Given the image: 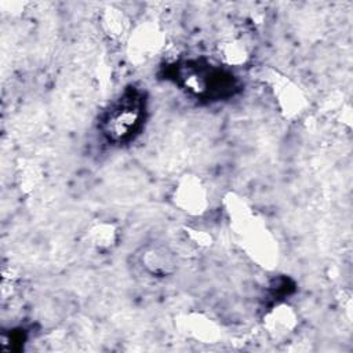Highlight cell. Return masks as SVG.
Returning a JSON list of instances; mask_svg holds the SVG:
<instances>
[{
    "instance_id": "9c48e42d",
    "label": "cell",
    "mask_w": 353,
    "mask_h": 353,
    "mask_svg": "<svg viewBox=\"0 0 353 353\" xmlns=\"http://www.w3.org/2000/svg\"><path fill=\"white\" fill-rule=\"evenodd\" d=\"M101 25L108 36L112 39H119L128 32L130 21L123 10L109 6L101 15Z\"/></svg>"
},
{
    "instance_id": "8fae6325",
    "label": "cell",
    "mask_w": 353,
    "mask_h": 353,
    "mask_svg": "<svg viewBox=\"0 0 353 353\" xmlns=\"http://www.w3.org/2000/svg\"><path fill=\"white\" fill-rule=\"evenodd\" d=\"M116 229L109 223H98L90 230V239L98 248H109L116 241Z\"/></svg>"
},
{
    "instance_id": "6da1fadb",
    "label": "cell",
    "mask_w": 353,
    "mask_h": 353,
    "mask_svg": "<svg viewBox=\"0 0 353 353\" xmlns=\"http://www.w3.org/2000/svg\"><path fill=\"white\" fill-rule=\"evenodd\" d=\"M228 208L233 229L244 243L245 251L259 265L273 266L277 261V245L266 228L240 200L229 199Z\"/></svg>"
},
{
    "instance_id": "5b68a950",
    "label": "cell",
    "mask_w": 353,
    "mask_h": 353,
    "mask_svg": "<svg viewBox=\"0 0 353 353\" xmlns=\"http://www.w3.org/2000/svg\"><path fill=\"white\" fill-rule=\"evenodd\" d=\"M163 43V34L157 25L145 22L132 30L128 41V52L132 61L145 62L159 52Z\"/></svg>"
},
{
    "instance_id": "277c9868",
    "label": "cell",
    "mask_w": 353,
    "mask_h": 353,
    "mask_svg": "<svg viewBox=\"0 0 353 353\" xmlns=\"http://www.w3.org/2000/svg\"><path fill=\"white\" fill-rule=\"evenodd\" d=\"M172 199L176 207L190 215H200L208 207V193L204 183L199 176L190 174L178 181Z\"/></svg>"
},
{
    "instance_id": "3957f363",
    "label": "cell",
    "mask_w": 353,
    "mask_h": 353,
    "mask_svg": "<svg viewBox=\"0 0 353 353\" xmlns=\"http://www.w3.org/2000/svg\"><path fill=\"white\" fill-rule=\"evenodd\" d=\"M143 117V102L138 92L123 94L105 113L102 131L112 142H123L132 137Z\"/></svg>"
},
{
    "instance_id": "30bf717a",
    "label": "cell",
    "mask_w": 353,
    "mask_h": 353,
    "mask_svg": "<svg viewBox=\"0 0 353 353\" xmlns=\"http://www.w3.org/2000/svg\"><path fill=\"white\" fill-rule=\"evenodd\" d=\"M219 52L222 59L230 66H239L245 63L250 57V51L244 41L237 39H229L222 43L219 47Z\"/></svg>"
},
{
    "instance_id": "7a4b0ae2",
    "label": "cell",
    "mask_w": 353,
    "mask_h": 353,
    "mask_svg": "<svg viewBox=\"0 0 353 353\" xmlns=\"http://www.w3.org/2000/svg\"><path fill=\"white\" fill-rule=\"evenodd\" d=\"M176 79L190 94L205 98L226 97L236 87L232 74L200 62L179 65L176 68Z\"/></svg>"
},
{
    "instance_id": "8992f818",
    "label": "cell",
    "mask_w": 353,
    "mask_h": 353,
    "mask_svg": "<svg viewBox=\"0 0 353 353\" xmlns=\"http://www.w3.org/2000/svg\"><path fill=\"white\" fill-rule=\"evenodd\" d=\"M139 263L145 272L154 277H164L175 270V256L164 245L149 244L138 255Z\"/></svg>"
},
{
    "instance_id": "52a82bcc",
    "label": "cell",
    "mask_w": 353,
    "mask_h": 353,
    "mask_svg": "<svg viewBox=\"0 0 353 353\" xmlns=\"http://www.w3.org/2000/svg\"><path fill=\"white\" fill-rule=\"evenodd\" d=\"M273 91L277 97L280 108L283 109V112H285V114L295 116L303 109L305 99L298 87L294 85L288 79L274 76Z\"/></svg>"
},
{
    "instance_id": "ba28073f",
    "label": "cell",
    "mask_w": 353,
    "mask_h": 353,
    "mask_svg": "<svg viewBox=\"0 0 353 353\" xmlns=\"http://www.w3.org/2000/svg\"><path fill=\"white\" fill-rule=\"evenodd\" d=\"M268 331L280 338L288 335L296 325V314L287 303H279L273 306L263 319Z\"/></svg>"
}]
</instances>
